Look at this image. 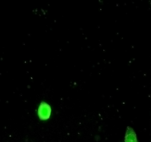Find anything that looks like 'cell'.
Here are the masks:
<instances>
[{
    "label": "cell",
    "instance_id": "obj_1",
    "mask_svg": "<svg viewBox=\"0 0 151 142\" xmlns=\"http://www.w3.org/2000/svg\"><path fill=\"white\" fill-rule=\"evenodd\" d=\"M52 112L51 106L47 103L42 102L39 107L38 114L41 120H45L50 118Z\"/></svg>",
    "mask_w": 151,
    "mask_h": 142
},
{
    "label": "cell",
    "instance_id": "obj_2",
    "mask_svg": "<svg viewBox=\"0 0 151 142\" xmlns=\"http://www.w3.org/2000/svg\"><path fill=\"white\" fill-rule=\"evenodd\" d=\"M124 142H138L137 135L132 128L127 127Z\"/></svg>",
    "mask_w": 151,
    "mask_h": 142
}]
</instances>
